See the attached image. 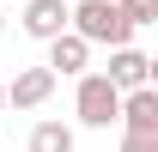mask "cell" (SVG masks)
<instances>
[{
  "label": "cell",
  "instance_id": "obj_1",
  "mask_svg": "<svg viewBox=\"0 0 158 152\" xmlns=\"http://www.w3.org/2000/svg\"><path fill=\"white\" fill-rule=\"evenodd\" d=\"M67 24H73L85 43H110V49L134 37V24L122 19L116 0H79V6H67Z\"/></svg>",
  "mask_w": 158,
  "mask_h": 152
},
{
  "label": "cell",
  "instance_id": "obj_2",
  "mask_svg": "<svg viewBox=\"0 0 158 152\" xmlns=\"http://www.w3.org/2000/svg\"><path fill=\"white\" fill-rule=\"evenodd\" d=\"M73 79H79V91H73V116L85 122V128H110V122H116V110H122V91H116L103 73H73Z\"/></svg>",
  "mask_w": 158,
  "mask_h": 152
},
{
  "label": "cell",
  "instance_id": "obj_3",
  "mask_svg": "<svg viewBox=\"0 0 158 152\" xmlns=\"http://www.w3.org/2000/svg\"><path fill=\"white\" fill-rule=\"evenodd\" d=\"M103 79H110L116 91H134V85H152V55H140L134 43H116V49H110V67H103Z\"/></svg>",
  "mask_w": 158,
  "mask_h": 152
},
{
  "label": "cell",
  "instance_id": "obj_4",
  "mask_svg": "<svg viewBox=\"0 0 158 152\" xmlns=\"http://www.w3.org/2000/svg\"><path fill=\"white\" fill-rule=\"evenodd\" d=\"M49 97H55V73H49V61H43V67H19L12 85H6V103H12V110H43Z\"/></svg>",
  "mask_w": 158,
  "mask_h": 152
},
{
  "label": "cell",
  "instance_id": "obj_5",
  "mask_svg": "<svg viewBox=\"0 0 158 152\" xmlns=\"http://www.w3.org/2000/svg\"><path fill=\"white\" fill-rule=\"evenodd\" d=\"M116 122H122L128 134H158V91H152V85H134V91H122Z\"/></svg>",
  "mask_w": 158,
  "mask_h": 152
},
{
  "label": "cell",
  "instance_id": "obj_6",
  "mask_svg": "<svg viewBox=\"0 0 158 152\" xmlns=\"http://www.w3.org/2000/svg\"><path fill=\"white\" fill-rule=\"evenodd\" d=\"M85 67H91V43L79 37L73 24H67V31H61V37H49V73H85Z\"/></svg>",
  "mask_w": 158,
  "mask_h": 152
},
{
  "label": "cell",
  "instance_id": "obj_7",
  "mask_svg": "<svg viewBox=\"0 0 158 152\" xmlns=\"http://www.w3.org/2000/svg\"><path fill=\"white\" fill-rule=\"evenodd\" d=\"M19 24H24V37H37V43L61 37V31H67V0H31Z\"/></svg>",
  "mask_w": 158,
  "mask_h": 152
},
{
  "label": "cell",
  "instance_id": "obj_8",
  "mask_svg": "<svg viewBox=\"0 0 158 152\" xmlns=\"http://www.w3.org/2000/svg\"><path fill=\"white\" fill-rule=\"evenodd\" d=\"M31 152H73V128L67 122H37L31 128Z\"/></svg>",
  "mask_w": 158,
  "mask_h": 152
},
{
  "label": "cell",
  "instance_id": "obj_9",
  "mask_svg": "<svg viewBox=\"0 0 158 152\" xmlns=\"http://www.w3.org/2000/svg\"><path fill=\"white\" fill-rule=\"evenodd\" d=\"M116 6H122V19L134 24V31L140 24H158V0H116Z\"/></svg>",
  "mask_w": 158,
  "mask_h": 152
},
{
  "label": "cell",
  "instance_id": "obj_10",
  "mask_svg": "<svg viewBox=\"0 0 158 152\" xmlns=\"http://www.w3.org/2000/svg\"><path fill=\"white\" fill-rule=\"evenodd\" d=\"M122 152H158V134H128L122 128Z\"/></svg>",
  "mask_w": 158,
  "mask_h": 152
},
{
  "label": "cell",
  "instance_id": "obj_11",
  "mask_svg": "<svg viewBox=\"0 0 158 152\" xmlns=\"http://www.w3.org/2000/svg\"><path fill=\"white\" fill-rule=\"evenodd\" d=\"M0 110H6V79H0Z\"/></svg>",
  "mask_w": 158,
  "mask_h": 152
}]
</instances>
